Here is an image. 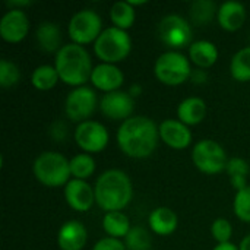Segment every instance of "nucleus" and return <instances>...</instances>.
I'll list each match as a JSON object with an SVG mask.
<instances>
[{
	"instance_id": "1",
	"label": "nucleus",
	"mask_w": 250,
	"mask_h": 250,
	"mask_svg": "<svg viewBox=\"0 0 250 250\" xmlns=\"http://www.w3.org/2000/svg\"><path fill=\"white\" fill-rule=\"evenodd\" d=\"M158 141V126L146 116H133L122 122L117 130V145L130 158H148L155 151Z\"/></svg>"
},
{
	"instance_id": "2",
	"label": "nucleus",
	"mask_w": 250,
	"mask_h": 250,
	"mask_svg": "<svg viewBox=\"0 0 250 250\" xmlns=\"http://www.w3.org/2000/svg\"><path fill=\"white\" fill-rule=\"evenodd\" d=\"M94 192L97 205L105 212H113L122 211L130 204L133 186L130 177L125 171L111 168L98 176Z\"/></svg>"
},
{
	"instance_id": "3",
	"label": "nucleus",
	"mask_w": 250,
	"mask_h": 250,
	"mask_svg": "<svg viewBox=\"0 0 250 250\" xmlns=\"http://www.w3.org/2000/svg\"><path fill=\"white\" fill-rule=\"evenodd\" d=\"M54 67L63 83L70 86H83L91 81L92 75V60L89 53L83 45L75 42L62 45L54 59Z\"/></svg>"
},
{
	"instance_id": "4",
	"label": "nucleus",
	"mask_w": 250,
	"mask_h": 250,
	"mask_svg": "<svg viewBox=\"0 0 250 250\" xmlns=\"http://www.w3.org/2000/svg\"><path fill=\"white\" fill-rule=\"evenodd\" d=\"M32 173L35 179L47 188L66 186L72 176L70 161L54 151L41 152L32 164Z\"/></svg>"
},
{
	"instance_id": "5",
	"label": "nucleus",
	"mask_w": 250,
	"mask_h": 250,
	"mask_svg": "<svg viewBox=\"0 0 250 250\" xmlns=\"http://www.w3.org/2000/svg\"><path fill=\"white\" fill-rule=\"evenodd\" d=\"M132 51L129 34L116 26L105 28L94 42V53L103 63L116 64L125 60Z\"/></svg>"
},
{
	"instance_id": "6",
	"label": "nucleus",
	"mask_w": 250,
	"mask_h": 250,
	"mask_svg": "<svg viewBox=\"0 0 250 250\" xmlns=\"http://www.w3.org/2000/svg\"><path fill=\"white\" fill-rule=\"evenodd\" d=\"M155 78L168 86H177L185 83L190 75V62L189 59L182 54L180 51L168 50L158 56L154 64Z\"/></svg>"
},
{
	"instance_id": "7",
	"label": "nucleus",
	"mask_w": 250,
	"mask_h": 250,
	"mask_svg": "<svg viewBox=\"0 0 250 250\" xmlns=\"http://www.w3.org/2000/svg\"><path fill=\"white\" fill-rule=\"evenodd\" d=\"M103 31L101 16L92 9H82L76 12L70 18L67 26L70 40L78 45L95 42Z\"/></svg>"
},
{
	"instance_id": "8",
	"label": "nucleus",
	"mask_w": 250,
	"mask_h": 250,
	"mask_svg": "<svg viewBox=\"0 0 250 250\" xmlns=\"http://www.w3.org/2000/svg\"><path fill=\"white\" fill-rule=\"evenodd\" d=\"M195 167L205 174H218L226 170L229 158L224 148L212 139H202L195 144L192 151Z\"/></svg>"
},
{
	"instance_id": "9",
	"label": "nucleus",
	"mask_w": 250,
	"mask_h": 250,
	"mask_svg": "<svg viewBox=\"0 0 250 250\" xmlns=\"http://www.w3.org/2000/svg\"><path fill=\"white\" fill-rule=\"evenodd\" d=\"M192 26L180 15H167L158 23V38L163 44L177 51L192 44Z\"/></svg>"
},
{
	"instance_id": "10",
	"label": "nucleus",
	"mask_w": 250,
	"mask_h": 250,
	"mask_svg": "<svg viewBox=\"0 0 250 250\" xmlns=\"http://www.w3.org/2000/svg\"><path fill=\"white\" fill-rule=\"evenodd\" d=\"M97 94L92 88L83 85L72 89L64 100V114L70 122H76L78 125L86 120L97 110Z\"/></svg>"
},
{
	"instance_id": "11",
	"label": "nucleus",
	"mask_w": 250,
	"mask_h": 250,
	"mask_svg": "<svg viewBox=\"0 0 250 250\" xmlns=\"http://www.w3.org/2000/svg\"><path fill=\"white\" fill-rule=\"evenodd\" d=\"M75 142L86 154H97L108 145V132L105 126L95 120H86L76 126Z\"/></svg>"
},
{
	"instance_id": "12",
	"label": "nucleus",
	"mask_w": 250,
	"mask_h": 250,
	"mask_svg": "<svg viewBox=\"0 0 250 250\" xmlns=\"http://www.w3.org/2000/svg\"><path fill=\"white\" fill-rule=\"evenodd\" d=\"M101 113L110 120H127L135 110V100L126 91H114L104 94L100 100Z\"/></svg>"
},
{
	"instance_id": "13",
	"label": "nucleus",
	"mask_w": 250,
	"mask_h": 250,
	"mask_svg": "<svg viewBox=\"0 0 250 250\" xmlns=\"http://www.w3.org/2000/svg\"><path fill=\"white\" fill-rule=\"evenodd\" d=\"M29 31V19L23 10L9 9L0 19V35L6 42H21Z\"/></svg>"
},
{
	"instance_id": "14",
	"label": "nucleus",
	"mask_w": 250,
	"mask_h": 250,
	"mask_svg": "<svg viewBox=\"0 0 250 250\" xmlns=\"http://www.w3.org/2000/svg\"><path fill=\"white\" fill-rule=\"evenodd\" d=\"M64 199L73 211L86 212L95 202V192L86 180L70 179L64 186Z\"/></svg>"
},
{
	"instance_id": "15",
	"label": "nucleus",
	"mask_w": 250,
	"mask_h": 250,
	"mask_svg": "<svg viewBox=\"0 0 250 250\" xmlns=\"http://www.w3.org/2000/svg\"><path fill=\"white\" fill-rule=\"evenodd\" d=\"M160 139L173 149H186L192 144V132L189 126L176 119H167L158 126Z\"/></svg>"
},
{
	"instance_id": "16",
	"label": "nucleus",
	"mask_w": 250,
	"mask_h": 250,
	"mask_svg": "<svg viewBox=\"0 0 250 250\" xmlns=\"http://www.w3.org/2000/svg\"><path fill=\"white\" fill-rule=\"evenodd\" d=\"M123 82H125V75L120 70V67L110 63L97 64L91 75V83L94 85V88L105 94L119 91Z\"/></svg>"
},
{
	"instance_id": "17",
	"label": "nucleus",
	"mask_w": 250,
	"mask_h": 250,
	"mask_svg": "<svg viewBox=\"0 0 250 250\" xmlns=\"http://www.w3.org/2000/svg\"><path fill=\"white\" fill-rule=\"evenodd\" d=\"M88 233L78 220L66 221L57 233V245L62 250H82L86 245Z\"/></svg>"
},
{
	"instance_id": "18",
	"label": "nucleus",
	"mask_w": 250,
	"mask_h": 250,
	"mask_svg": "<svg viewBox=\"0 0 250 250\" xmlns=\"http://www.w3.org/2000/svg\"><path fill=\"white\" fill-rule=\"evenodd\" d=\"M217 21L226 31H237L246 22V7L240 1H224L217 12Z\"/></svg>"
},
{
	"instance_id": "19",
	"label": "nucleus",
	"mask_w": 250,
	"mask_h": 250,
	"mask_svg": "<svg viewBox=\"0 0 250 250\" xmlns=\"http://www.w3.org/2000/svg\"><path fill=\"white\" fill-rule=\"evenodd\" d=\"M207 116V104L199 97H188L177 105V120L186 126L199 125Z\"/></svg>"
},
{
	"instance_id": "20",
	"label": "nucleus",
	"mask_w": 250,
	"mask_h": 250,
	"mask_svg": "<svg viewBox=\"0 0 250 250\" xmlns=\"http://www.w3.org/2000/svg\"><path fill=\"white\" fill-rule=\"evenodd\" d=\"M148 223L151 230L158 236H170L177 230L179 218L176 212L167 207H158L151 211L148 217Z\"/></svg>"
},
{
	"instance_id": "21",
	"label": "nucleus",
	"mask_w": 250,
	"mask_h": 250,
	"mask_svg": "<svg viewBox=\"0 0 250 250\" xmlns=\"http://www.w3.org/2000/svg\"><path fill=\"white\" fill-rule=\"evenodd\" d=\"M189 59L198 66V69H208L218 60V48L208 40H199L190 44Z\"/></svg>"
},
{
	"instance_id": "22",
	"label": "nucleus",
	"mask_w": 250,
	"mask_h": 250,
	"mask_svg": "<svg viewBox=\"0 0 250 250\" xmlns=\"http://www.w3.org/2000/svg\"><path fill=\"white\" fill-rule=\"evenodd\" d=\"M35 38L38 47L45 53H59L62 48V31L54 22H41L35 31Z\"/></svg>"
},
{
	"instance_id": "23",
	"label": "nucleus",
	"mask_w": 250,
	"mask_h": 250,
	"mask_svg": "<svg viewBox=\"0 0 250 250\" xmlns=\"http://www.w3.org/2000/svg\"><path fill=\"white\" fill-rule=\"evenodd\" d=\"M103 229L108 234V237L114 239H125L130 231V221L129 217L122 211L105 212L103 218Z\"/></svg>"
},
{
	"instance_id": "24",
	"label": "nucleus",
	"mask_w": 250,
	"mask_h": 250,
	"mask_svg": "<svg viewBox=\"0 0 250 250\" xmlns=\"http://www.w3.org/2000/svg\"><path fill=\"white\" fill-rule=\"evenodd\" d=\"M110 19L113 22V26L126 31L135 23L136 19L135 7L127 0L116 1L110 9Z\"/></svg>"
},
{
	"instance_id": "25",
	"label": "nucleus",
	"mask_w": 250,
	"mask_h": 250,
	"mask_svg": "<svg viewBox=\"0 0 250 250\" xmlns=\"http://www.w3.org/2000/svg\"><path fill=\"white\" fill-rule=\"evenodd\" d=\"M226 171L229 174L231 186L236 190H242L243 188L248 186V176H249L250 168L246 160H243L240 157L230 158L227 163Z\"/></svg>"
},
{
	"instance_id": "26",
	"label": "nucleus",
	"mask_w": 250,
	"mask_h": 250,
	"mask_svg": "<svg viewBox=\"0 0 250 250\" xmlns=\"http://www.w3.org/2000/svg\"><path fill=\"white\" fill-rule=\"evenodd\" d=\"M59 79V73L51 64H41L31 75V83L38 91H48L54 88Z\"/></svg>"
},
{
	"instance_id": "27",
	"label": "nucleus",
	"mask_w": 250,
	"mask_h": 250,
	"mask_svg": "<svg viewBox=\"0 0 250 250\" xmlns=\"http://www.w3.org/2000/svg\"><path fill=\"white\" fill-rule=\"evenodd\" d=\"M231 78L237 82L250 81V47L239 50L230 62Z\"/></svg>"
},
{
	"instance_id": "28",
	"label": "nucleus",
	"mask_w": 250,
	"mask_h": 250,
	"mask_svg": "<svg viewBox=\"0 0 250 250\" xmlns=\"http://www.w3.org/2000/svg\"><path fill=\"white\" fill-rule=\"evenodd\" d=\"M95 171V160L91 154L81 152L70 160V173L73 179L86 180Z\"/></svg>"
},
{
	"instance_id": "29",
	"label": "nucleus",
	"mask_w": 250,
	"mask_h": 250,
	"mask_svg": "<svg viewBox=\"0 0 250 250\" xmlns=\"http://www.w3.org/2000/svg\"><path fill=\"white\" fill-rule=\"evenodd\" d=\"M218 9L211 0H195L190 4V18L196 25H207L217 15Z\"/></svg>"
},
{
	"instance_id": "30",
	"label": "nucleus",
	"mask_w": 250,
	"mask_h": 250,
	"mask_svg": "<svg viewBox=\"0 0 250 250\" xmlns=\"http://www.w3.org/2000/svg\"><path fill=\"white\" fill-rule=\"evenodd\" d=\"M125 245L127 250H151L152 240L144 227H132L129 234L125 237Z\"/></svg>"
},
{
	"instance_id": "31",
	"label": "nucleus",
	"mask_w": 250,
	"mask_h": 250,
	"mask_svg": "<svg viewBox=\"0 0 250 250\" xmlns=\"http://www.w3.org/2000/svg\"><path fill=\"white\" fill-rule=\"evenodd\" d=\"M234 214L236 217L243 221V223H250V186L248 185L242 190L236 192L234 202H233Z\"/></svg>"
},
{
	"instance_id": "32",
	"label": "nucleus",
	"mask_w": 250,
	"mask_h": 250,
	"mask_svg": "<svg viewBox=\"0 0 250 250\" xmlns=\"http://www.w3.org/2000/svg\"><path fill=\"white\" fill-rule=\"evenodd\" d=\"M21 79V70L19 67L7 60V59H1L0 60V85L3 88H12L15 86Z\"/></svg>"
},
{
	"instance_id": "33",
	"label": "nucleus",
	"mask_w": 250,
	"mask_h": 250,
	"mask_svg": "<svg viewBox=\"0 0 250 250\" xmlns=\"http://www.w3.org/2000/svg\"><path fill=\"white\" fill-rule=\"evenodd\" d=\"M211 234L218 243H230L233 236V226L226 218H217L211 226Z\"/></svg>"
},
{
	"instance_id": "34",
	"label": "nucleus",
	"mask_w": 250,
	"mask_h": 250,
	"mask_svg": "<svg viewBox=\"0 0 250 250\" xmlns=\"http://www.w3.org/2000/svg\"><path fill=\"white\" fill-rule=\"evenodd\" d=\"M92 250H127L125 242H122L120 239H114V237H104L101 240H98Z\"/></svg>"
},
{
	"instance_id": "35",
	"label": "nucleus",
	"mask_w": 250,
	"mask_h": 250,
	"mask_svg": "<svg viewBox=\"0 0 250 250\" xmlns=\"http://www.w3.org/2000/svg\"><path fill=\"white\" fill-rule=\"evenodd\" d=\"M207 72L204 69H196V70H192V75H190V79L195 82V83H204L207 82Z\"/></svg>"
},
{
	"instance_id": "36",
	"label": "nucleus",
	"mask_w": 250,
	"mask_h": 250,
	"mask_svg": "<svg viewBox=\"0 0 250 250\" xmlns=\"http://www.w3.org/2000/svg\"><path fill=\"white\" fill-rule=\"evenodd\" d=\"M6 4H7L9 9H19V10H23L22 7L31 6L32 1H29V0H23V1H22V0H12V1H7Z\"/></svg>"
},
{
	"instance_id": "37",
	"label": "nucleus",
	"mask_w": 250,
	"mask_h": 250,
	"mask_svg": "<svg viewBox=\"0 0 250 250\" xmlns=\"http://www.w3.org/2000/svg\"><path fill=\"white\" fill-rule=\"evenodd\" d=\"M212 250H239V246L233 243H218Z\"/></svg>"
},
{
	"instance_id": "38",
	"label": "nucleus",
	"mask_w": 250,
	"mask_h": 250,
	"mask_svg": "<svg viewBox=\"0 0 250 250\" xmlns=\"http://www.w3.org/2000/svg\"><path fill=\"white\" fill-rule=\"evenodd\" d=\"M239 250H250V234L242 239V242L239 245Z\"/></svg>"
},
{
	"instance_id": "39",
	"label": "nucleus",
	"mask_w": 250,
	"mask_h": 250,
	"mask_svg": "<svg viewBox=\"0 0 250 250\" xmlns=\"http://www.w3.org/2000/svg\"><path fill=\"white\" fill-rule=\"evenodd\" d=\"M141 91H142V88H141V86H138V85H133V86L130 88L129 94H130L132 97H135V95H139V94H141Z\"/></svg>"
}]
</instances>
